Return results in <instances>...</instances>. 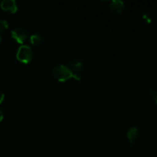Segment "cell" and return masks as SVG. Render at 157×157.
Segmentation results:
<instances>
[{
	"label": "cell",
	"mask_w": 157,
	"mask_h": 157,
	"mask_svg": "<svg viewBox=\"0 0 157 157\" xmlns=\"http://www.w3.org/2000/svg\"><path fill=\"white\" fill-rule=\"evenodd\" d=\"M71 70L73 71L75 76V80L80 81L81 79V72L84 69V64L81 61H73L71 62Z\"/></svg>",
	"instance_id": "3957f363"
},
{
	"label": "cell",
	"mask_w": 157,
	"mask_h": 157,
	"mask_svg": "<svg viewBox=\"0 0 157 157\" xmlns=\"http://www.w3.org/2000/svg\"><path fill=\"white\" fill-rule=\"evenodd\" d=\"M53 76L55 79L59 82H64L70 78H75V76L73 71L71 70L70 67L64 65V64H59L54 67L53 69Z\"/></svg>",
	"instance_id": "6da1fadb"
},
{
	"label": "cell",
	"mask_w": 157,
	"mask_h": 157,
	"mask_svg": "<svg viewBox=\"0 0 157 157\" xmlns=\"http://www.w3.org/2000/svg\"><path fill=\"white\" fill-rule=\"evenodd\" d=\"M0 41H1V36H0Z\"/></svg>",
	"instance_id": "4fadbf2b"
},
{
	"label": "cell",
	"mask_w": 157,
	"mask_h": 157,
	"mask_svg": "<svg viewBox=\"0 0 157 157\" xmlns=\"http://www.w3.org/2000/svg\"><path fill=\"white\" fill-rule=\"evenodd\" d=\"M12 37L15 41L19 44H23L27 38V33L24 29L21 28H16L12 31Z\"/></svg>",
	"instance_id": "277c9868"
},
{
	"label": "cell",
	"mask_w": 157,
	"mask_h": 157,
	"mask_svg": "<svg viewBox=\"0 0 157 157\" xmlns=\"http://www.w3.org/2000/svg\"><path fill=\"white\" fill-rule=\"evenodd\" d=\"M127 138L130 143H133L140 137V131L136 127H131L127 132Z\"/></svg>",
	"instance_id": "52a82bcc"
},
{
	"label": "cell",
	"mask_w": 157,
	"mask_h": 157,
	"mask_svg": "<svg viewBox=\"0 0 157 157\" xmlns=\"http://www.w3.org/2000/svg\"><path fill=\"white\" fill-rule=\"evenodd\" d=\"M41 36L39 35V34H34V35H31L30 37V42L32 44H34V45H38L41 43Z\"/></svg>",
	"instance_id": "ba28073f"
},
{
	"label": "cell",
	"mask_w": 157,
	"mask_h": 157,
	"mask_svg": "<svg viewBox=\"0 0 157 157\" xmlns=\"http://www.w3.org/2000/svg\"><path fill=\"white\" fill-rule=\"evenodd\" d=\"M124 8V2L119 0H114L110 3V9L113 13L121 14Z\"/></svg>",
	"instance_id": "8992f818"
},
{
	"label": "cell",
	"mask_w": 157,
	"mask_h": 157,
	"mask_svg": "<svg viewBox=\"0 0 157 157\" xmlns=\"http://www.w3.org/2000/svg\"><path fill=\"white\" fill-rule=\"evenodd\" d=\"M1 8L4 11L15 13L18 11V6L14 0H4L1 2Z\"/></svg>",
	"instance_id": "5b68a950"
},
{
	"label": "cell",
	"mask_w": 157,
	"mask_h": 157,
	"mask_svg": "<svg viewBox=\"0 0 157 157\" xmlns=\"http://www.w3.org/2000/svg\"><path fill=\"white\" fill-rule=\"evenodd\" d=\"M3 117H4V114H3V112L2 110L0 109V122L3 120Z\"/></svg>",
	"instance_id": "8fae6325"
},
{
	"label": "cell",
	"mask_w": 157,
	"mask_h": 157,
	"mask_svg": "<svg viewBox=\"0 0 157 157\" xmlns=\"http://www.w3.org/2000/svg\"><path fill=\"white\" fill-rule=\"evenodd\" d=\"M9 28V24L6 20L0 19V32H4Z\"/></svg>",
	"instance_id": "9c48e42d"
},
{
	"label": "cell",
	"mask_w": 157,
	"mask_h": 157,
	"mask_svg": "<svg viewBox=\"0 0 157 157\" xmlns=\"http://www.w3.org/2000/svg\"><path fill=\"white\" fill-rule=\"evenodd\" d=\"M156 104H157V93L156 94Z\"/></svg>",
	"instance_id": "7c38bea8"
},
{
	"label": "cell",
	"mask_w": 157,
	"mask_h": 157,
	"mask_svg": "<svg viewBox=\"0 0 157 157\" xmlns=\"http://www.w3.org/2000/svg\"><path fill=\"white\" fill-rule=\"evenodd\" d=\"M33 58V52L30 46L21 45L18 48L16 53V58L25 64H29Z\"/></svg>",
	"instance_id": "7a4b0ae2"
},
{
	"label": "cell",
	"mask_w": 157,
	"mask_h": 157,
	"mask_svg": "<svg viewBox=\"0 0 157 157\" xmlns=\"http://www.w3.org/2000/svg\"><path fill=\"white\" fill-rule=\"evenodd\" d=\"M4 98H5V94L3 93H2V92H0V104L2 103Z\"/></svg>",
	"instance_id": "30bf717a"
}]
</instances>
